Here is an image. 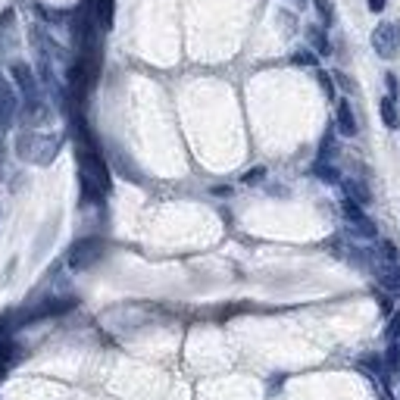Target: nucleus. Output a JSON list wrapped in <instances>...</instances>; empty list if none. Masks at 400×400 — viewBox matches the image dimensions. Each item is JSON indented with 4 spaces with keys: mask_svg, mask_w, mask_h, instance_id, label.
Returning <instances> with one entry per match:
<instances>
[{
    "mask_svg": "<svg viewBox=\"0 0 400 400\" xmlns=\"http://www.w3.org/2000/svg\"><path fill=\"white\" fill-rule=\"evenodd\" d=\"M263 176H266V169H253V172H247V176H244V182H247V185H251V182H260Z\"/></svg>",
    "mask_w": 400,
    "mask_h": 400,
    "instance_id": "4be33fe9",
    "label": "nucleus"
},
{
    "mask_svg": "<svg viewBox=\"0 0 400 400\" xmlns=\"http://www.w3.org/2000/svg\"><path fill=\"white\" fill-rule=\"evenodd\" d=\"M341 185H344V191H347L344 197H350L353 204L366 207L369 200H372V194H369V188H366V185H363V182H357V178H347V182H341Z\"/></svg>",
    "mask_w": 400,
    "mask_h": 400,
    "instance_id": "9d476101",
    "label": "nucleus"
},
{
    "mask_svg": "<svg viewBox=\"0 0 400 400\" xmlns=\"http://www.w3.org/2000/svg\"><path fill=\"white\" fill-rule=\"evenodd\" d=\"M306 38H310V44L316 48V54H322V56L332 54V44H328V34L322 25H310L306 28Z\"/></svg>",
    "mask_w": 400,
    "mask_h": 400,
    "instance_id": "9b49d317",
    "label": "nucleus"
},
{
    "mask_svg": "<svg viewBox=\"0 0 400 400\" xmlns=\"http://www.w3.org/2000/svg\"><path fill=\"white\" fill-rule=\"evenodd\" d=\"M103 251H107V247H103L101 238H82V241H75V244L69 247V266H72L75 272L91 269V266L103 257Z\"/></svg>",
    "mask_w": 400,
    "mask_h": 400,
    "instance_id": "7ed1b4c3",
    "label": "nucleus"
},
{
    "mask_svg": "<svg viewBox=\"0 0 400 400\" xmlns=\"http://www.w3.org/2000/svg\"><path fill=\"white\" fill-rule=\"evenodd\" d=\"M97 19H101V28H113V0L97 3Z\"/></svg>",
    "mask_w": 400,
    "mask_h": 400,
    "instance_id": "a211bd4d",
    "label": "nucleus"
},
{
    "mask_svg": "<svg viewBox=\"0 0 400 400\" xmlns=\"http://www.w3.org/2000/svg\"><path fill=\"white\" fill-rule=\"evenodd\" d=\"M385 3H388V0H369V10H372V13H381Z\"/></svg>",
    "mask_w": 400,
    "mask_h": 400,
    "instance_id": "b1692460",
    "label": "nucleus"
},
{
    "mask_svg": "<svg viewBox=\"0 0 400 400\" xmlns=\"http://www.w3.org/2000/svg\"><path fill=\"white\" fill-rule=\"evenodd\" d=\"M335 123H338V131L344 138H353L359 131L357 125V116H353V107L350 101H338V109H335Z\"/></svg>",
    "mask_w": 400,
    "mask_h": 400,
    "instance_id": "6e6552de",
    "label": "nucleus"
},
{
    "mask_svg": "<svg viewBox=\"0 0 400 400\" xmlns=\"http://www.w3.org/2000/svg\"><path fill=\"white\" fill-rule=\"evenodd\" d=\"M341 213H344V219L350 225H357V222H363V219H366V216H363V207L353 204L350 197H341Z\"/></svg>",
    "mask_w": 400,
    "mask_h": 400,
    "instance_id": "2eb2a0df",
    "label": "nucleus"
},
{
    "mask_svg": "<svg viewBox=\"0 0 400 400\" xmlns=\"http://www.w3.org/2000/svg\"><path fill=\"white\" fill-rule=\"evenodd\" d=\"M313 176H319L322 182H332V185H338V182H341V172L335 169L332 163H322V160H319V163L313 166Z\"/></svg>",
    "mask_w": 400,
    "mask_h": 400,
    "instance_id": "dca6fc26",
    "label": "nucleus"
},
{
    "mask_svg": "<svg viewBox=\"0 0 400 400\" xmlns=\"http://www.w3.org/2000/svg\"><path fill=\"white\" fill-rule=\"evenodd\" d=\"M60 141L56 138H44V135H32V131H22L19 141H16V150H19L22 160H32V163H48L54 160Z\"/></svg>",
    "mask_w": 400,
    "mask_h": 400,
    "instance_id": "f03ea898",
    "label": "nucleus"
},
{
    "mask_svg": "<svg viewBox=\"0 0 400 400\" xmlns=\"http://www.w3.org/2000/svg\"><path fill=\"white\" fill-rule=\"evenodd\" d=\"M385 85H388V91H391V97L397 94V78H394V75H385Z\"/></svg>",
    "mask_w": 400,
    "mask_h": 400,
    "instance_id": "5701e85b",
    "label": "nucleus"
},
{
    "mask_svg": "<svg viewBox=\"0 0 400 400\" xmlns=\"http://www.w3.org/2000/svg\"><path fill=\"white\" fill-rule=\"evenodd\" d=\"M78 182H82L85 200H101L109 191V169L85 131H82V147H78Z\"/></svg>",
    "mask_w": 400,
    "mask_h": 400,
    "instance_id": "f257e3e1",
    "label": "nucleus"
},
{
    "mask_svg": "<svg viewBox=\"0 0 400 400\" xmlns=\"http://www.w3.org/2000/svg\"><path fill=\"white\" fill-rule=\"evenodd\" d=\"M16 113H19V101H16V91L7 78H0V131H7L13 125Z\"/></svg>",
    "mask_w": 400,
    "mask_h": 400,
    "instance_id": "39448f33",
    "label": "nucleus"
},
{
    "mask_svg": "<svg viewBox=\"0 0 400 400\" xmlns=\"http://www.w3.org/2000/svg\"><path fill=\"white\" fill-rule=\"evenodd\" d=\"M400 341V313H394L391 322H388V344H397Z\"/></svg>",
    "mask_w": 400,
    "mask_h": 400,
    "instance_id": "6ab92c4d",
    "label": "nucleus"
},
{
    "mask_svg": "<svg viewBox=\"0 0 400 400\" xmlns=\"http://www.w3.org/2000/svg\"><path fill=\"white\" fill-rule=\"evenodd\" d=\"M294 3H297V7H306V0H294Z\"/></svg>",
    "mask_w": 400,
    "mask_h": 400,
    "instance_id": "393cba45",
    "label": "nucleus"
},
{
    "mask_svg": "<svg viewBox=\"0 0 400 400\" xmlns=\"http://www.w3.org/2000/svg\"><path fill=\"white\" fill-rule=\"evenodd\" d=\"M75 306V300L72 297H60V300H48V304H41L38 310H32L25 316V322L28 319H48V316H60V313H66V310H72Z\"/></svg>",
    "mask_w": 400,
    "mask_h": 400,
    "instance_id": "1a4fd4ad",
    "label": "nucleus"
},
{
    "mask_svg": "<svg viewBox=\"0 0 400 400\" xmlns=\"http://www.w3.org/2000/svg\"><path fill=\"white\" fill-rule=\"evenodd\" d=\"M379 109H381V123H385L388 129H400V109H397V103H394V97H385Z\"/></svg>",
    "mask_w": 400,
    "mask_h": 400,
    "instance_id": "f8f14e48",
    "label": "nucleus"
},
{
    "mask_svg": "<svg viewBox=\"0 0 400 400\" xmlns=\"http://www.w3.org/2000/svg\"><path fill=\"white\" fill-rule=\"evenodd\" d=\"M291 60L297 63V66H316V56H313L310 50H300V54H294Z\"/></svg>",
    "mask_w": 400,
    "mask_h": 400,
    "instance_id": "aec40b11",
    "label": "nucleus"
},
{
    "mask_svg": "<svg viewBox=\"0 0 400 400\" xmlns=\"http://www.w3.org/2000/svg\"><path fill=\"white\" fill-rule=\"evenodd\" d=\"M10 72H13V82L19 85V91L25 94V101H38V82H34L32 69H28L25 63H13Z\"/></svg>",
    "mask_w": 400,
    "mask_h": 400,
    "instance_id": "0eeeda50",
    "label": "nucleus"
},
{
    "mask_svg": "<svg viewBox=\"0 0 400 400\" xmlns=\"http://www.w3.org/2000/svg\"><path fill=\"white\" fill-rule=\"evenodd\" d=\"M313 7H316L322 25H332V22H335V3H332V0H313Z\"/></svg>",
    "mask_w": 400,
    "mask_h": 400,
    "instance_id": "f3484780",
    "label": "nucleus"
},
{
    "mask_svg": "<svg viewBox=\"0 0 400 400\" xmlns=\"http://www.w3.org/2000/svg\"><path fill=\"white\" fill-rule=\"evenodd\" d=\"M316 78H319V85H322V91H326L328 97H335V85H332V78H328V72H322V69H319Z\"/></svg>",
    "mask_w": 400,
    "mask_h": 400,
    "instance_id": "412c9836",
    "label": "nucleus"
},
{
    "mask_svg": "<svg viewBox=\"0 0 400 400\" xmlns=\"http://www.w3.org/2000/svg\"><path fill=\"white\" fill-rule=\"evenodd\" d=\"M372 272L379 275V282L388 288L391 294H400V266L397 263H385V260H369Z\"/></svg>",
    "mask_w": 400,
    "mask_h": 400,
    "instance_id": "423d86ee",
    "label": "nucleus"
},
{
    "mask_svg": "<svg viewBox=\"0 0 400 400\" xmlns=\"http://www.w3.org/2000/svg\"><path fill=\"white\" fill-rule=\"evenodd\" d=\"M372 50L381 60H391L400 54V22H381L372 32Z\"/></svg>",
    "mask_w": 400,
    "mask_h": 400,
    "instance_id": "20e7f679",
    "label": "nucleus"
},
{
    "mask_svg": "<svg viewBox=\"0 0 400 400\" xmlns=\"http://www.w3.org/2000/svg\"><path fill=\"white\" fill-rule=\"evenodd\" d=\"M385 372L391 375H400V341L397 344H388V350H385Z\"/></svg>",
    "mask_w": 400,
    "mask_h": 400,
    "instance_id": "4468645a",
    "label": "nucleus"
},
{
    "mask_svg": "<svg viewBox=\"0 0 400 400\" xmlns=\"http://www.w3.org/2000/svg\"><path fill=\"white\" fill-rule=\"evenodd\" d=\"M13 359H16V344L13 341H0V379L10 372V366H13Z\"/></svg>",
    "mask_w": 400,
    "mask_h": 400,
    "instance_id": "ddd939ff",
    "label": "nucleus"
}]
</instances>
